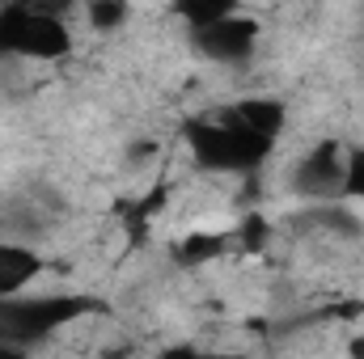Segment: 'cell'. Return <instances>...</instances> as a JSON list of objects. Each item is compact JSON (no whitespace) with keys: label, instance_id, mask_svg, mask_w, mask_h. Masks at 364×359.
<instances>
[{"label":"cell","instance_id":"5b68a950","mask_svg":"<svg viewBox=\"0 0 364 359\" xmlns=\"http://www.w3.org/2000/svg\"><path fill=\"white\" fill-rule=\"evenodd\" d=\"M191 43H195V51H199L208 64L242 68V64H250V60H255V51H259V21H255L250 13L233 9V13H229V17H220L216 26H208V30L191 34Z\"/></svg>","mask_w":364,"mask_h":359},{"label":"cell","instance_id":"4fadbf2b","mask_svg":"<svg viewBox=\"0 0 364 359\" xmlns=\"http://www.w3.org/2000/svg\"><path fill=\"white\" fill-rule=\"evenodd\" d=\"M0 359H34L26 347H13V343H0Z\"/></svg>","mask_w":364,"mask_h":359},{"label":"cell","instance_id":"30bf717a","mask_svg":"<svg viewBox=\"0 0 364 359\" xmlns=\"http://www.w3.org/2000/svg\"><path fill=\"white\" fill-rule=\"evenodd\" d=\"M343 203H364V144H348V161H343Z\"/></svg>","mask_w":364,"mask_h":359},{"label":"cell","instance_id":"9c48e42d","mask_svg":"<svg viewBox=\"0 0 364 359\" xmlns=\"http://www.w3.org/2000/svg\"><path fill=\"white\" fill-rule=\"evenodd\" d=\"M81 13H85V21H90L97 34H114V30H123V26H127L132 4H123V0H90Z\"/></svg>","mask_w":364,"mask_h":359},{"label":"cell","instance_id":"52a82bcc","mask_svg":"<svg viewBox=\"0 0 364 359\" xmlns=\"http://www.w3.org/2000/svg\"><path fill=\"white\" fill-rule=\"evenodd\" d=\"M229 250H237L233 228H195V233H182L170 254L182 270H203L212 263H220Z\"/></svg>","mask_w":364,"mask_h":359},{"label":"cell","instance_id":"7a4b0ae2","mask_svg":"<svg viewBox=\"0 0 364 359\" xmlns=\"http://www.w3.org/2000/svg\"><path fill=\"white\" fill-rule=\"evenodd\" d=\"M102 304L93 296H81V292H43V296L26 292L13 300H0V343L34 351L38 343L64 334L68 326L85 321Z\"/></svg>","mask_w":364,"mask_h":359},{"label":"cell","instance_id":"8fae6325","mask_svg":"<svg viewBox=\"0 0 364 359\" xmlns=\"http://www.w3.org/2000/svg\"><path fill=\"white\" fill-rule=\"evenodd\" d=\"M233 241H237V250H250V254H259L267 241H272V224L259 216V211H250L237 228H233Z\"/></svg>","mask_w":364,"mask_h":359},{"label":"cell","instance_id":"277c9868","mask_svg":"<svg viewBox=\"0 0 364 359\" xmlns=\"http://www.w3.org/2000/svg\"><path fill=\"white\" fill-rule=\"evenodd\" d=\"M343 161H348V144H339V140L314 144L292 165V194L305 199L309 207L343 203Z\"/></svg>","mask_w":364,"mask_h":359},{"label":"cell","instance_id":"7c38bea8","mask_svg":"<svg viewBox=\"0 0 364 359\" xmlns=\"http://www.w3.org/2000/svg\"><path fill=\"white\" fill-rule=\"evenodd\" d=\"M157 359H250V355H237V351H203L195 343H174V347H166Z\"/></svg>","mask_w":364,"mask_h":359},{"label":"cell","instance_id":"8992f818","mask_svg":"<svg viewBox=\"0 0 364 359\" xmlns=\"http://www.w3.org/2000/svg\"><path fill=\"white\" fill-rule=\"evenodd\" d=\"M47 270V258L21 241V237H9L0 233V300H13V296H26Z\"/></svg>","mask_w":364,"mask_h":359},{"label":"cell","instance_id":"3957f363","mask_svg":"<svg viewBox=\"0 0 364 359\" xmlns=\"http://www.w3.org/2000/svg\"><path fill=\"white\" fill-rule=\"evenodd\" d=\"M73 55L68 21L47 4H0V60L55 64Z\"/></svg>","mask_w":364,"mask_h":359},{"label":"cell","instance_id":"6da1fadb","mask_svg":"<svg viewBox=\"0 0 364 359\" xmlns=\"http://www.w3.org/2000/svg\"><path fill=\"white\" fill-rule=\"evenodd\" d=\"M288 106L279 97H242L220 110H203L182 123V144L199 170L255 174L272 161Z\"/></svg>","mask_w":364,"mask_h":359},{"label":"cell","instance_id":"ba28073f","mask_svg":"<svg viewBox=\"0 0 364 359\" xmlns=\"http://www.w3.org/2000/svg\"><path fill=\"white\" fill-rule=\"evenodd\" d=\"M233 9H237L233 0H182L178 9H174V17H178L191 34H199V30L216 26L220 17H229Z\"/></svg>","mask_w":364,"mask_h":359}]
</instances>
